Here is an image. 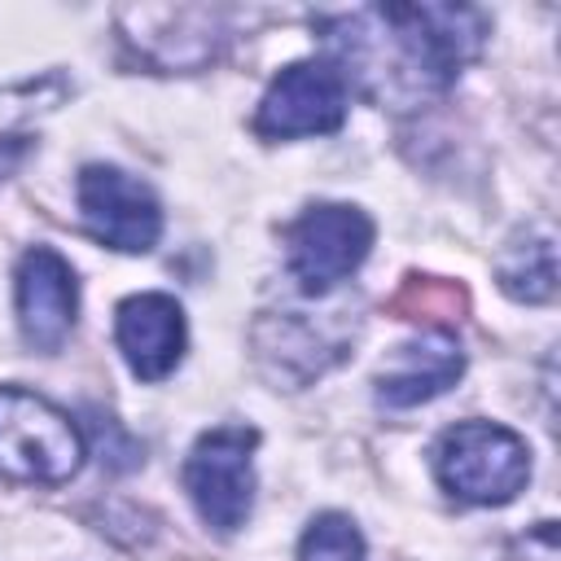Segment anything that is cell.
I'll list each match as a JSON object with an SVG mask.
<instances>
[{"label": "cell", "instance_id": "cell-2", "mask_svg": "<svg viewBox=\"0 0 561 561\" xmlns=\"http://www.w3.org/2000/svg\"><path fill=\"white\" fill-rule=\"evenodd\" d=\"M88 443L66 408L26 390L0 386V478L18 486H61L83 469Z\"/></svg>", "mask_w": 561, "mask_h": 561}, {"label": "cell", "instance_id": "cell-12", "mask_svg": "<svg viewBox=\"0 0 561 561\" xmlns=\"http://www.w3.org/2000/svg\"><path fill=\"white\" fill-rule=\"evenodd\" d=\"M495 280L517 302H548L557 294V241L548 228H522L495 259Z\"/></svg>", "mask_w": 561, "mask_h": 561}, {"label": "cell", "instance_id": "cell-8", "mask_svg": "<svg viewBox=\"0 0 561 561\" xmlns=\"http://www.w3.org/2000/svg\"><path fill=\"white\" fill-rule=\"evenodd\" d=\"M79 215L83 228L118 254H149L162 237V206L153 188L123 167L88 162L79 171Z\"/></svg>", "mask_w": 561, "mask_h": 561}, {"label": "cell", "instance_id": "cell-6", "mask_svg": "<svg viewBox=\"0 0 561 561\" xmlns=\"http://www.w3.org/2000/svg\"><path fill=\"white\" fill-rule=\"evenodd\" d=\"M346 105H351V92L324 57L289 61L267 83V92L254 110V136H263V140L329 136L346 123Z\"/></svg>", "mask_w": 561, "mask_h": 561}, {"label": "cell", "instance_id": "cell-16", "mask_svg": "<svg viewBox=\"0 0 561 561\" xmlns=\"http://www.w3.org/2000/svg\"><path fill=\"white\" fill-rule=\"evenodd\" d=\"M26 153H31V136H13V131L0 136V184L26 162Z\"/></svg>", "mask_w": 561, "mask_h": 561}, {"label": "cell", "instance_id": "cell-5", "mask_svg": "<svg viewBox=\"0 0 561 561\" xmlns=\"http://www.w3.org/2000/svg\"><path fill=\"white\" fill-rule=\"evenodd\" d=\"M373 219L351 202H316L285 228V267L302 294L342 285L373 250Z\"/></svg>", "mask_w": 561, "mask_h": 561}, {"label": "cell", "instance_id": "cell-9", "mask_svg": "<svg viewBox=\"0 0 561 561\" xmlns=\"http://www.w3.org/2000/svg\"><path fill=\"white\" fill-rule=\"evenodd\" d=\"M13 302H18V329L31 351H61L75 316H79V280L75 267L53 245H31L18 259L13 276Z\"/></svg>", "mask_w": 561, "mask_h": 561}, {"label": "cell", "instance_id": "cell-7", "mask_svg": "<svg viewBox=\"0 0 561 561\" xmlns=\"http://www.w3.org/2000/svg\"><path fill=\"white\" fill-rule=\"evenodd\" d=\"M123 39L153 70H202L232 39L228 13L206 4H162V9H118Z\"/></svg>", "mask_w": 561, "mask_h": 561}, {"label": "cell", "instance_id": "cell-11", "mask_svg": "<svg viewBox=\"0 0 561 561\" xmlns=\"http://www.w3.org/2000/svg\"><path fill=\"white\" fill-rule=\"evenodd\" d=\"M465 373V351L451 329H425L412 342H399L390 364L377 373L381 408H416L451 390Z\"/></svg>", "mask_w": 561, "mask_h": 561}, {"label": "cell", "instance_id": "cell-4", "mask_svg": "<svg viewBox=\"0 0 561 561\" xmlns=\"http://www.w3.org/2000/svg\"><path fill=\"white\" fill-rule=\"evenodd\" d=\"M254 447H259V430L215 425L184 456V473H180L184 491L197 517L219 535L241 530L254 508Z\"/></svg>", "mask_w": 561, "mask_h": 561}, {"label": "cell", "instance_id": "cell-10", "mask_svg": "<svg viewBox=\"0 0 561 561\" xmlns=\"http://www.w3.org/2000/svg\"><path fill=\"white\" fill-rule=\"evenodd\" d=\"M114 342H118L131 377L162 381L184 359V342H188L184 307L162 289L131 294L114 311Z\"/></svg>", "mask_w": 561, "mask_h": 561}, {"label": "cell", "instance_id": "cell-3", "mask_svg": "<svg viewBox=\"0 0 561 561\" xmlns=\"http://www.w3.org/2000/svg\"><path fill=\"white\" fill-rule=\"evenodd\" d=\"M434 473L465 504H508L530 482V447L500 421H460L443 430Z\"/></svg>", "mask_w": 561, "mask_h": 561}, {"label": "cell", "instance_id": "cell-13", "mask_svg": "<svg viewBox=\"0 0 561 561\" xmlns=\"http://www.w3.org/2000/svg\"><path fill=\"white\" fill-rule=\"evenodd\" d=\"M337 355H342V342L329 337L324 329H316L311 320H302V311H285L280 329H276V342H259V359L276 364V377H285L294 386L324 373Z\"/></svg>", "mask_w": 561, "mask_h": 561}, {"label": "cell", "instance_id": "cell-14", "mask_svg": "<svg viewBox=\"0 0 561 561\" xmlns=\"http://www.w3.org/2000/svg\"><path fill=\"white\" fill-rule=\"evenodd\" d=\"M298 561H364V535L346 513H320L298 539Z\"/></svg>", "mask_w": 561, "mask_h": 561}, {"label": "cell", "instance_id": "cell-1", "mask_svg": "<svg viewBox=\"0 0 561 561\" xmlns=\"http://www.w3.org/2000/svg\"><path fill=\"white\" fill-rule=\"evenodd\" d=\"M316 31L346 92L408 114L456 83L482 53L491 22L473 4H368L316 18Z\"/></svg>", "mask_w": 561, "mask_h": 561}, {"label": "cell", "instance_id": "cell-15", "mask_svg": "<svg viewBox=\"0 0 561 561\" xmlns=\"http://www.w3.org/2000/svg\"><path fill=\"white\" fill-rule=\"evenodd\" d=\"M460 311L465 307V294L456 289V285H434V280H425V276H412L408 280V289L394 298V311L403 316V320H421V311Z\"/></svg>", "mask_w": 561, "mask_h": 561}]
</instances>
